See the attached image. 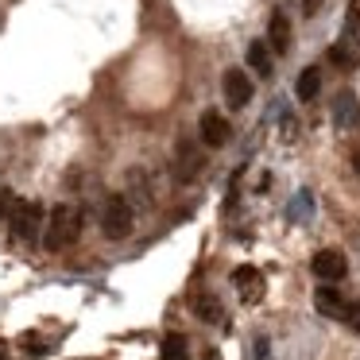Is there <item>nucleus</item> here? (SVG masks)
<instances>
[{"instance_id": "nucleus-1", "label": "nucleus", "mask_w": 360, "mask_h": 360, "mask_svg": "<svg viewBox=\"0 0 360 360\" xmlns=\"http://www.w3.org/2000/svg\"><path fill=\"white\" fill-rule=\"evenodd\" d=\"M82 210H70V205H55L47 213V229H43V248L47 252H63L66 244L78 240L82 233Z\"/></svg>"}, {"instance_id": "nucleus-16", "label": "nucleus", "mask_w": 360, "mask_h": 360, "mask_svg": "<svg viewBox=\"0 0 360 360\" xmlns=\"http://www.w3.org/2000/svg\"><path fill=\"white\" fill-rule=\"evenodd\" d=\"M329 63L341 66V70H352V66H356V58H352V47H345V43L329 47Z\"/></svg>"}, {"instance_id": "nucleus-19", "label": "nucleus", "mask_w": 360, "mask_h": 360, "mask_svg": "<svg viewBox=\"0 0 360 360\" xmlns=\"http://www.w3.org/2000/svg\"><path fill=\"white\" fill-rule=\"evenodd\" d=\"M345 321H349V326H356V329H360V302H356V306H349V318H345Z\"/></svg>"}, {"instance_id": "nucleus-2", "label": "nucleus", "mask_w": 360, "mask_h": 360, "mask_svg": "<svg viewBox=\"0 0 360 360\" xmlns=\"http://www.w3.org/2000/svg\"><path fill=\"white\" fill-rule=\"evenodd\" d=\"M132 221H136L132 202H128L124 194H109V202H105V210H101V233L109 236V240H124V236L132 233Z\"/></svg>"}, {"instance_id": "nucleus-21", "label": "nucleus", "mask_w": 360, "mask_h": 360, "mask_svg": "<svg viewBox=\"0 0 360 360\" xmlns=\"http://www.w3.org/2000/svg\"><path fill=\"white\" fill-rule=\"evenodd\" d=\"M352 171L360 174V151H356V155H352Z\"/></svg>"}, {"instance_id": "nucleus-3", "label": "nucleus", "mask_w": 360, "mask_h": 360, "mask_svg": "<svg viewBox=\"0 0 360 360\" xmlns=\"http://www.w3.org/2000/svg\"><path fill=\"white\" fill-rule=\"evenodd\" d=\"M12 236H16L20 244H35V236H39L43 225V205L39 202H24V198H16V210H12Z\"/></svg>"}, {"instance_id": "nucleus-17", "label": "nucleus", "mask_w": 360, "mask_h": 360, "mask_svg": "<svg viewBox=\"0 0 360 360\" xmlns=\"http://www.w3.org/2000/svg\"><path fill=\"white\" fill-rule=\"evenodd\" d=\"M12 210H16V194L12 190H0V225L12 221Z\"/></svg>"}, {"instance_id": "nucleus-11", "label": "nucleus", "mask_w": 360, "mask_h": 360, "mask_svg": "<svg viewBox=\"0 0 360 360\" xmlns=\"http://www.w3.org/2000/svg\"><path fill=\"white\" fill-rule=\"evenodd\" d=\"M267 43H271L275 55H283V51L290 47V24L283 12H271V24H267Z\"/></svg>"}, {"instance_id": "nucleus-10", "label": "nucleus", "mask_w": 360, "mask_h": 360, "mask_svg": "<svg viewBox=\"0 0 360 360\" xmlns=\"http://www.w3.org/2000/svg\"><path fill=\"white\" fill-rule=\"evenodd\" d=\"M248 66L256 70V78H271V70H275V63H271V43H264V39L248 43Z\"/></svg>"}, {"instance_id": "nucleus-7", "label": "nucleus", "mask_w": 360, "mask_h": 360, "mask_svg": "<svg viewBox=\"0 0 360 360\" xmlns=\"http://www.w3.org/2000/svg\"><path fill=\"white\" fill-rule=\"evenodd\" d=\"M198 132H202L205 148H221V143L229 140V120L210 109V112H202V120H198Z\"/></svg>"}, {"instance_id": "nucleus-18", "label": "nucleus", "mask_w": 360, "mask_h": 360, "mask_svg": "<svg viewBox=\"0 0 360 360\" xmlns=\"http://www.w3.org/2000/svg\"><path fill=\"white\" fill-rule=\"evenodd\" d=\"M298 4H302V12H306V16H314V12L321 8V0H298Z\"/></svg>"}, {"instance_id": "nucleus-14", "label": "nucleus", "mask_w": 360, "mask_h": 360, "mask_svg": "<svg viewBox=\"0 0 360 360\" xmlns=\"http://www.w3.org/2000/svg\"><path fill=\"white\" fill-rule=\"evenodd\" d=\"M159 352H163V360H190V349H186V337L182 333H167Z\"/></svg>"}, {"instance_id": "nucleus-6", "label": "nucleus", "mask_w": 360, "mask_h": 360, "mask_svg": "<svg viewBox=\"0 0 360 360\" xmlns=\"http://www.w3.org/2000/svg\"><path fill=\"white\" fill-rule=\"evenodd\" d=\"M233 287L240 290L244 302H259V298H264V275H259L252 264H244V267L233 271Z\"/></svg>"}, {"instance_id": "nucleus-8", "label": "nucleus", "mask_w": 360, "mask_h": 360, "mask_svg": "<svg viewBox=\"0 0 360 360\" xmlns=\"http://www.w3.org/2000/svg\"><path fill=\"white\" fill-rule=\"evenodd\" d=\"M314 306H318V314H326V318H337V321L349 318V302L341 298L337 287H318L314 290Z\"/></svg>"}, {"instance_id": "nucleus-13", "label": "nucleus", "mask_w": 360, "mask_h": 360, "mask_svg": "<svg viewBox=\"0 0 360 360\" xmlns=\"http://www.w3.org/2000/svg\"><path fill=\"white\" fill-rule=\"evenodd\" d=\"M198 171H202V155H198V151L190 148V143H182V148H179V179H182V182H190Z\"/></svg>"}, {"instance_id": "nucleus-20", "label": "nucleus", "mask_w": 360, "mask_h": 360, "mask_svg": "<svg viewBox=\"0 0 360 360\" xmlns=\"http://www.w3.org/2000/svg\"><path fill=\"white\" fill-rule=\"evenodd\" d=\"M27 352H32V356H47V345H39V341H27Z\"/></svg>"}, {"instance_id": "nucleus-12", "label": "nucleus", "mask_w": 360, "mask_h": 360, "mask_svg": "<svg viewBox=\"0 0 360 360\" xmlns=\"http://www.w3.org/2000/svg\"><path fill=\"white\" fill-rule=\"evenodd\" d=\"M318 89H321L318 66H306V70L298 74V82H295V97H298V101H314V97H318Z\"/></svg>"}, {"instance_id": "nucleus-4", "label": "nucleus", "mask_w": 360, "mask_h": 360, "mask_svg": "<svg viewBox=\"0 0 360 360\" xmlns=\"http://www.w3.org/2000/svg\"><path fill=\"white\" fill-rule=\"evenodd\" d=\"M310 267H314V275H318L321 283H341L345 271H349V259H345L341 252L326 248V252H318V256L310 259Z\"/></svg>"}, {"instance_id": "nucleus-5", "label": "nucleus", "mask_w": 360, "mask_h": 360, "mask_svg": "<svg viewBox=\"0 0 360 360\" xmlns=\"http://www.w3.org/2000/svg\"><path fill=\"white\" fill-rule=\"evenodd\" d=\"M225 101H229V109H244V105L252 101V78H248V70H225Z\"/></svg>"}, {"instance_id": "nucleus-9", "label": "nucleus", "mask_w": 360, "mask_h": 360, "mask_svg": "<svg viewBox=\"0 0 360 360\" xmlns=\"http://www.w3.org/2000/svg\"><path fill=\"white\" fill-rule=\"evenodd\" d=\"M333 120H337V128H352L360 120V101H356L352 89H341V94L333 97Z\"/></svg>"}, {"instance_id": "nucleus-15", "label": "nucleus", "mask_w": 360, "mask_h": 360, "mask_svg": "<svg viewBox=\"0 0 360 360\" xmlns=\"http://www.w3.org/2000/svg\"><path fill=\"white\" fill-rule=\"evenodd\" d=\"M198 318L210 321V326H213V321L225 318V310H221V302H217L213 295H202V298H198Z\"/></svg>"}]
</instances>
